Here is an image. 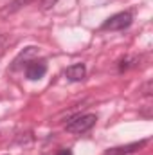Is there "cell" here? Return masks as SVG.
Here are the masks:
<instances>
[{
  "label": "cell",
  "instance_id": "6da1fadb",
  "mask_svg": "<svg viewBox=\"0 0 153 155\" xmlns=\"http://www.w3.org/2000/svg\"><path fill=\"white\" fill-rule=\"evenodd\" d=\"M132 22H133L132 13L122 11V13H117L114 16H110V18L101 25V29H103V31H122V29L130 27Z\"/></svg>",
  "mask_w": 153,
  "mask_h": 155
},
{
  "label": "cell",
  "instance_id": "7a4b0ae2",
  "mask_svg": "<svg viewBox=\"0 0 153 155\" xmlns=\"http://www.w3.org/2000/svg\"><path fill=\"white\" fill-rule=\"evenodd\" d=\"M96 121H97V116H96V114L77 116L76 119H72V121L65 126V130L70 132V134H85V132H88V130L96 124Z\"/></svg>",
  "mask_w": 153,
  "mask_h": 155
},
{
  "label": "cell",
  "instance_id": "3957f363",
  "mask_svg": "<svg viewBox=\"0 0 153 155\" xmlns=\"http://www.w3.org/2000/svg\"><path fill=\"white\" fill-rule=\"evenodd\" d=\"M45 72H47V61L45 60H33L25 67V78L31 81H36L40 78H43Z\"/></svg>",
  "mask_w": 153,
  "mask_h": 155
},
{
  "label": "cell",
  "instance_id": "277c9868",
  "mask_svg": "<svg viewBox=\"0 0 153 155\" xmlns=\"http://www.w3.org/2000/svg\"><path fill=\"white\" fill-rule=\"evenodd\" d=\"M146 144H148V139H142V141H137V143H130V144H122V146L110 148V150L105 152V155H130V153H135L141 148H144Z\"/></svg>",
  "mask_w": 153,
  "mask_h": 155
},
{
  "label": "cell",
  "instance_id": "5b68a950",
  "mask_svg": "<svg viewBox=\"0 0 153 155\" xmlns=\"http://www.w3.org/2000/svg\"><path fill=\"white\" fill-rule=\"evenodd\" d=\"M85 76H86L85 63H74V65L65 69V78L70 81H81V79H85Z\"/></svg>",
  "mask_w": 153,
  "mask_h": 155
},
{
  "label": "cell",
  "instance_id": "8992f818",
  "mask_svg": "<svg viewBox=\"0 0 153 155\" xmlns=\"http://www.w3.org/2000/svg\"><path fill=\"white\" fill-rule=\"evenodd\" d=\"M38 54V47H34V45H31V47H25L18 56H16V60L13 61V71H16V67H18V63L24 60V61H27L29 58H33V56H36Z\"/></svg>",
  "mask_w": 153,
  "mask_h": 155
},
{
  "label": "cell",
  "instance_id": "52a82bcc",
  "mask_svg": "<svg viewBox=\"0 0 153 155\" xmlns=\"http://www.w3.org/2000/svg\"><path fill=\"white\" fill-rule=\"evenodd\" d=\"M29 2H31V0H15V2L9 4V7L4 9V15H7V13H15L16 9H20L22 5H25V4H29Z\"/></svg>",
  "mask_w": 153,
  "mask_h": 155
},
{
  "label": "cell",
  "instance_id": "ba28073f",
  "mask_svg": "<svg viewBox=\"0 0 153 155\" xmlns=\"http://www.w3.org/2000/svg\"><path fill=\"white\" fill-rule=\"evenodd\" d=\"M135 60H137V58H126V60H122L121 65H119V71H121V72H122V71H128L130 67L135 65V63H132V61H135Z\"/></svg>",
  "mask_w": 153,
  "mask_h": 155
},
{
  "label": "cell",
  "instance_id": "9c48e42d",
  "mask_svg": "<svg viewBox=\"0 0 153 155\" xmlns=\"http://www.w3.org/2000/svg\"><path fill=\"white\" fill-rule=\"evenodd\" d=\"M56 2H58V0H41V4H43V7H45V9H50Z\"/></svg>",
  "mask_w": 153,
  "mask_h": 155
},
{
  "label": "cell",
  "instance_id": "30bf717a",
  "mask_svg": "<svg viewBox=\"0 0 153 155\" xmlns=\"http://www.w3.org/2000/svg\"><path fill=\"white\" fill-rule=\"evenodd\" d=\"M56 155H72V152H70L69 148H63V150H60Z\"/></svg>",
  "mask_w": 153,
  "mask_h": 155
}]
</instances>
